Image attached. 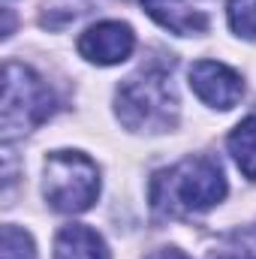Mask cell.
Here are the masks:
<instances>
[{
	"instance_id": "cell-1",
	"label": "cell",
	"mask_w": 256,
	"mask_h": 259,
	"mask_svg": "<svg viewBox=\"0 0 256 259\" xmlns=\"http://www.w3.org/2000/svg\"><path fill=\"white\" fill-rule=\"evenodd\" d=\"M226 196V178L211 157H187L151 178V205L160 214L178 217L208 211Z\"/></svg>"
},
{
	"instance_id": "cell-2",
	"label": "cell",
	"mask_w": 256,
	"mask_h": 259,
	"mask_svg": "<svg viewBox=\"0 0 256 259\" xmlns=\"http://www.w3.org/2000/svg\"><path fill=\"white\" fill-rule=\"evenodd\" d=\"M118 118L136 133H163L178 121V94L172 75L163 66H142L121 81L115 97Z\"/></svg>"
},
{
	"instance_id": "cell-3",
	"label": "cell",
	"mask_w": 256,
	"mask_h": 259,
	"mask_svg": "<svg viewBox=\"0 0 256 259\" xmlns=\"http://www.w3.org/2000/svg\"><path fill=\"white\" fill-rule=\"evenodd\" d=\"M55 112V94L24 64L6 61L3 66V139L12 142L49 121Z\"/></svg>"
},
{
	"instance_id": "cell-4",
	"label": "cell",
	"mask_w": 256,
	"mask_h": 259,
	"mask_svg": "<svg viewBox=\"0 0 256 259\" xmlns=\"http://www.w3.org/2000/svg\"><path fill=\"white\" fill-rule=\"evenodd\" d=\"M42 193L55 211L81 214L88 211L100 193V172L88 154L78 151H55L46 160Z\"/></svg>"
},
{
	"instance_id": "cell-5",
	"label": "cell",
	"mask_w": 256,
	"mask_h": 259,
	"mask_svg": "<svg viewBox=\"0 0 256 259\" xmlns=\"http://www.w3.org/2000/svg\"><path fill=\"white\" fill-rule=\"evenodd\" d=\"M190 88L202 103H208L211 109H223V112L232 109L244 94L241 75L220 61H196L190 66Z\"/></svg>"
},
{
	"instance_id": "cell-6",
	"label": "cell",
	"mask_w": 256,
	"mask_h": 259,
	"mask_svg": "<svg viewBox=\"0 0 256 259\" xmlns=\"http://www.w3.org/2000/svg\"><path fill=\"white\" fill-rule=\"evenodd\" d=\"M133 49H136V36H133V27L124 24V21L91 24L78 36V55L100 66H112L127 61L133 55Z\"/></svg>"
},
{
	"instance_id": "cell-7",
	"label": "cell",
	"mask_w": 256,
	"mask_h": 259,
	"mask_svg": "<svg viewBox=\"0 0 256 259\" xmlns=\"http://www.w3.org/2000/svg\"><path fill=\"white\" fill-rule=\"evenodd\" d=\"M145 12L178 36H199L208 30V12L199 0H145Z\"/></svg>"
},
{
	"instance_id": "cell-8",
	"label": "cell",
	"mask_w": 256,
	"mask_h": 259,
	"mask_svg": "<svg viewBox=\"0 0 256 259\" xmlns=\"http://www.w3.org/2000/svg\"><path fill=\"white\" fill-rule=\"evenodd\" d=\"M55 259H109V247L94 229L72 223V226H64L58 232Z\"/></svg>"
},
{
	"instance_id": "cell-9",
	"label": "cell",
	"mask_w": 256,
	"mask_h": 259,
	"mask_svg": "<svg viewBox=\"0 0 256 259\" xmlns=\"http://www.w3.org/2000/svg\"><path fill=\"white\" fill-rule=\"evenodd\" d=\"M229 154L235 157L238 169L256 181V115L244 118L229 136Z\"/></svg>"
},
{
	"instance_id": "cell-10",
	"label": "cell",
	"mask_w": 256,
	"mask_h": 259,
	"mask_svg": "<svg viewBox=\"0 0 256 259\" xmlns=\"http://www.w3.org/2000/svg\"><path fill=\"white\" fill-rule=\"evenodd\" d=\"M226 18L232 33L256 39V0H226Z\"/></svg>"
},
{
	"instance_id": "cell-11",
	"label": "cell",
	"mask_w": 256,
	"mask_h": 259,
	"mask_svg": "<svg viewBox=\"0 0 256 259\" xmlns=\"http://www.w3.org/2000/svg\"><path fill=\"white\" fill-rule=\"evenodd\" d=\"M0 259H36L33 238H30L24 229H18V226H3Z\"/></svg>"
},
{
	"instance_id": "cell-12",
	"label": "cell",
	"mask_w": 256,
	"mask_h": 259,
	"mask_svg": "<svg viewBox=\"0 0 256 259\" xmlns=\"http://www.w3.org/2000/svg\"><path fill=\"white\" fill-rule=\"evenodd\" d=\"M148 259H190L184 250H178V247H163V250H154Z\"/></svg>"
},
{
	"instance_id": "cell-13",
	"label": "cell",
	"mask_w": 256,
	"mask_h": 259,
	"mask_svg": "<svg viewBox=\"0 0 256 259\" xmlns=\"http://www.w3.org/2000/svg\"><path fill=\"white\" fill-rule=\"evenodd\" d=\"M241 259H253V256H241Z\"/></svg>"
},
{
	"instance_id": "cell-14",
	"label": "cell",
	"mask_w": 256,
	"mask_h": 259,
	"mask_svg": "<svg viewBox=\"0 0 256 259\" xmlns=\"http://www.w3.org/2000/svg\"><path fill=\"white\" fill-rule=\"evenodd\" d=\"M142 3H145V0H142Z\"/></svg>"
}]
</instances>
